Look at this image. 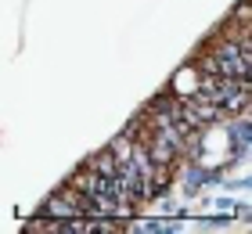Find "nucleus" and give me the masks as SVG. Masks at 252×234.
Wrapping results in <instances>:
<instances>
[{"label": "nucleus", "mask_w": 252, "mask_h": 234, "mask_svg": "<svg viewBox=\"0 0 252 234\" xmlns=\"http://www.w3.org/2000/svg\"><path fill=\"white\" fill-rule=\"evenodd\" d=\"M198 65H184L177 72V79H173V98H191L194 90H198Z\"/></svg>", "instance_id": "1"}, {"label": "nucleus", "mask_w": 252, "mask_h": 234, "mask_svg": "<svg viewBox=\"0 0 252 234\" xmlns=\"http://www.w3.org/2000/svg\"><path fill=\"white\" fill-rule=\"evenodd\" d=\"M87 169H94L97 177H116V173H119V162H116V155H112L108 148H101V151H94V155L87 159Z\"/></svg>", "instance_id": "2"}, {"label": "nucleus", "mask_w": 252, "mask_h": 234, "mask_svg": "<svg viewBox=\"0 0 252 234\" xmlns=\"http://www.w3.org/2000/svg\"><path fill=\"white\" fill-rule=\"evenodd\" d=\"M43 216H54V220H79V209L72 202H65L62 195H54L47 205H43Z\"/></svg>", "instance_id": "3"}, {"label": "nucleus", "mask_w": 252, "mask_h": 234, "mask_svg": "<svg viewBox=\"0 0 252 234\" xmlns=\"http://www.w3.org/2000/svg\"><path fill=\"white\" fill-rule=\"evenodd\" d=\"M108 151L116 155V162L123 166V162H130V151H133V137H126V134H119L116 140L108 144Z\"/></svg>", "instance_id": "4"}, {"label": "nucleus", "mask_w": 252, "mask_h": 234, "mask_svg": "<svg viewBox=\"0 0 252 234\" xmlns=\"http://www.w3.org/2000/svg\"><path fill=\"white\" fill-rule=\"evenodd\" d=\"M249 15H252V11H249V0H242V4L234 7V18H231V26H245V29H249Z\"/></svg>", "instance_id": "5"}]
</instances>
